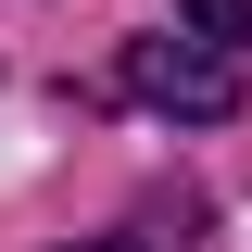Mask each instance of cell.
I'll return each instance as SVG.
<instances>
[{
	"label": "cell",
	"mask_w": 252,
	"mask_h": 252,
	"mask_svg": "<svg viewBox=\"0 0 252 252\" xmlns=\"http://www.w3.org/2000/svg\"><path fill=\"white\" fill-rule=\"evenodd\" d=\"M177 26L215 38V51H240V38H252V0H177Z\"/></svg>",
	"instance_id": "2"
},
{
	"label": "cell",
	"mask_w": 252,
	"mask_h": 252,
	"mask_svg": "<svg viewBox=\"0 0 252 252\" xmlns=\"http://www.w3.org/2000/svg\"><path fill=\"white\" fill-rule=\"evenodd\" d=\"M126 89L152 114H177V126H227L240 114V51H215V38H139L126 51Z\"/></svg>",
	"instance_id": "1"
}]
</instances>
